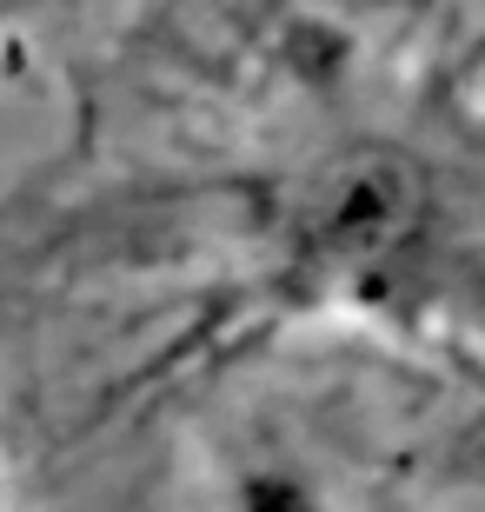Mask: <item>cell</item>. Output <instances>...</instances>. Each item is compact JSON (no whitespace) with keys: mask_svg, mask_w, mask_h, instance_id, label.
<instances>
[{"mask_svg":"<svg viewBox=\"0 0 485 512\" xmlns=\"http://www.w3.org/2000/svg\"><path fill=\"white\" fill-rule=\"evenodd\" d=\"M246 512H313V506H306V493L286 486V479H253V486H246Z\"/></svg>","mask_w":485,"mask_h":512,"instance_id":"cell-2","label":"cell"},{"mask_svg":"<svg viewBox=\"0 0 485 512\" xmlns=\"http://www.w3.org/2000/svg\"><path fill=\"white\" fill-rule=\"evenodd\" d=\"M0 7H27V0H0Z\"/></svg>","mask_w":485,"mask_h":512,"instance_id":"cell-3","label":"cell"},{"mask_svg":"<svg viewBox=\"0 0 485 512\" xmlns=\"http://www.w3.org/2000/svg\"><path fill=\"white\" fill-rule=\"evenodd\" d=\"M293 60H299V74H313V80H326L346 60V40H333V34H319V27H299L293 34Z\"/></svg>","mask_w":485,"mask_h":512,"instance_id":"cell-1","label":"cell"}]
</instances>
